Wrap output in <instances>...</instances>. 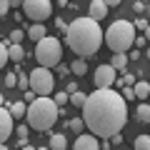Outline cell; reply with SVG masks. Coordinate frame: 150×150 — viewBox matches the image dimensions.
Returning <instances> with one entry per match:
<instances>
[{
	"label": "cell",
	"mask_w": 150,
	"mask_h": 150,
	"mask_svg": "<svg viewBox=\"0 0 150 150\" xmlns=\"http://www.w3.org/2000/svg\"><path fill=\"white\" fill-rule=\"evenodd\" d=\"M135 48H148V38H145V33H143V35H138V38H135Z\"/></svg>",
	"instance_id": "4dcf8cb0"
},
{
	"label": "cell",
	"mask_w": 150,
	"mask_h": 150,
	"mask_svg": "<svg viewBox=\"0 0 150 150\" xmlns=\"http://www.w3.org/2000/svg\"><path fill=\"white\" fill-rule=\"evenodd\" d=\"M53 100L58 103V105H68V103H70V93L68 90H60V93H55Z\"/></svg>",
	"instance_id": "484cf974"
},
{
	"label": "cell",
	"mask_w": 150,
	"mask_h": 150,
	"mask_svg": "<svg viewBox=\"0 0 150 150\" xmlns=\"http://www.w3.org/2000/svg\"><path fill=\"white\" fill-rule=\"evenodd\" d=\"M120 80H123V85H135V75H130V73H125L123 78H120Z\"/></svg>",
	"instance_id": "836d02e7"
},
{
	"label": "cell",
	"mask_w": 150,
	"mask_h": 150,
	"mask_svg": "<svg viewBox=\"0 0 150 150\" xmlns=\"http://www.w3.org/2000/svg\"><path fill=\"white\" fill-rule=\"evenodd\" d=\"M145 8H148V5H145L143 0H135V3H133V10L138 13V15H143V13H145Z\"/></svg>",
	"instance_id": "d6a6232c"
},
{
	"label": "cell",
	"mask_w": 150,
	"mask_h": 150,
	"mask_svg": "<svg viewBox=\"0 0 150 150\" xmlns=\"http://www.w3.org/2000/svg\"><path fill=\"white\" fill-rule=\"evenodd\" d=\"M68 128H70V133L80 135L83 128H85V120H83V118H70V120H68Z\"/></svg>",
	"instance_id": "ffe728a7"
},
{
	"label": "cell",
	"mask_w": 150,
	"mask_h": 150,
	"mask_svg": "<svg viewBox=\"0 0 150 150\" xmlns=\"http://www.w3.org/2000/svg\"><path fill=\"white\" fill-rule=\"evenodd\" d=\"M0 85H3V78H0Z\"/></svg>",
	"instance_id": "f6af8a7d"
},
{
	"label": "cell",
	"mask_w": 150,
	"mask_h": 150,
	"mask_svg": "<svg viewBox=\"0 0 150 150\" xmlns=\"http://www.w3.org/2000/svg\"><path fill=\"white\" fill-rule=\"evenodd\" d=\"M135 38H138V30L130 20H115L110 23V28L105 30V45L112 50V53H128L135 45Z\"/></svg>",
	"instance_id": "277c9868"
},
{
	"label": "cell",
	"mask_w": 150,
	"mask_h": 150,
	"mask_svg": "<svg viewBox=\"0 0 150 150\" xmlns=\"http://www.w3.org/2000/svg\"><path fill=\"white\" fill-rule=\"evenodd\" d=\"M68 73H70V68H68V65H60V63H58V75H63V78H65Z\"/></svg>",
	"instance_id": "d590c367"
},
{
	"label": "cell",
	"mask_w": 150,
	"mask_h": 150,
	"mask_svg": "<svg viewBox=\"0 0 150 150\" xmlns=\"http://www.w3.org/2000/svg\"><path fill=\"white\" fill-rule=\"evenodd\" d=\"M110 140H112V143H115V145H120V143H123V138H120V133H115V135H112Z\"/></svg>",
	"instance_id": "f35d334b"
},
{
	"label": "cell",
	"mask_w": 150,
	"mask_h": 150,
	"mask_svg": "<svg viewBox=\"0 0 150 150\" xmlns=\"http://www.w3.org/2000/svg\"><path fill=\"white\" fill-rule=\"evenodd\" d=\"M25 35L30 38V40H43L45 35H48V30H45V25H40V23H35V25H28V30H25Z\"/></svg>",
	"instance_id": "4fadbf2b"
},
{
	"label": "cell",
	"mask_w": 150,
	"mask_h": 150,
	"mask_svg": "<svg viewBox=\"0 0 150 150\" xmlns=\"http://www.w3.org/2000/svg\"><path fill=\"white\" fill-rule=\"evenodd\" d=\"M133 90H135V98H138V100H148L150 98V83L148 80H135Z\"/></svg>",
	"instance_id": "5bb4252c"
},
{
	"label": "cell",
	"mask_w": 150,
	"mask_h": 150,
	"mask_svg": "<svg viewBox=\"0 0 150 150\" xmlns=\"http://www.w3.org/2000/svg\"><path fill=\"white\" fill-rule=\"evenodd\" d=\"M85 100H88V95L83 90H75V93H70V105H75V108H83L85 105Z\"/></svg>",
	"instance_id": "d6986e66"
},
{
	"label": "cell",
	"mask_w": 150,
	"mask_h": 150,
	"mask_svg": "<svg viewBox=\"0 0 150 150\" xmlns=\"http://www.w3.org/2000/svg\"><path fill=\"white\" fill-rule=\"evenodd\" d=\"M15 133H18V138H28V133H30V125H18Z\"/></svg>",
	"instance_id": "1f68e13d"
},
{
	"label": "cell",
	"mask_w": 150,
	"mask_h": 150,
	"mask_svg": "<svg viewBox=\"0 0 150 150\" xmlns=\"http://www.w3.org/2000/svg\"><path fill=\"white\" fill-rule=\"evenodd\" d=\"M18 88L20 90H28L30 88V75H25L23 70H18Z\"/></svg>",
	"instance_id": "603a6c76"
},
{
	"label": "cell",
	"mask_w": 150,
	"mask_h": 150,
	"mask_svg": "<svg viewBox=\"0 0 150 150\" xmlns=\"http://www.w3.org/2000/svg\"><path fill=\"white\" fill-rule=\"evenodd\" d=\"M0 105H5V98H3V93H0Z\"/></svg>",
	"instance_id": "7bdbcfd3"
},
{
	"label": "cell",
	"mask_w": 150,
	"mask_h": 150,
	"mask_svg": "<svg viewBox=\"0 0 150 150\" xmlns=\"http://www.w3.org/2000/svg\"><path fill=\"white\" fill-rule=\"evenodd\" d=\"M35 60L45 68H55V65L63 60V43L58 38H50L45 35L43 40H38L35 45Z\"/></svg>",
	"instance_id": "5b68a950"
},
{
	"label": "cell",
	"mask_w": 150,
	"mask_h": 150,
	"mask_svg": "<svg viewBox=\"0 0 150 150\" xmlns=\"http://www.w3.org/2000/svg\"><path fill=\"white\" fill-rule=\"evenodd\" d=\"M8 110H10V115L15 120H20V118H25V112H28V103L25 100H15V103H10V105H5Z\"/></svg>",
	"instance_id": "7c38bea8"
},
{
	"label": "cell",
	"mask_w": 150,
	"mask_h": 150,
	"mask_svg": "<svg viewBox=\"0 0 150 150\" xmlns=\"http://www.w3.org/2000/svg\"><path fill=\"white\" fill-rule=\"evenodd\" d=\"M135 115H138L140 123H148V125H150V103H148V100H140V105H138V110H135Z\"/></svg>",
	"instance_id": "e0dca14e"
},
{
	"label": "cell",
	"mask_w": 150,
	"mask_h": 150,
	"mask_svg": "<svg viewBox=\"0 0 150 150\" xmlns=\"http://www.w3.org/2000/svg\"><path fill=\"white\" fill-rule=\"evenodd\" d=\"M48 148H50V150H65V148H68V138H65L63 133H55V135H50V143H48Z\"/></svg>",
	"instance_id": "2e32d148"
},
{
	"label": "cell",
	"mask_w": 150,
	"mask_h": 150,
	"mask_svg": "<svg viewBox=\"0 0 150 150\" xmlns=\"http://www.w3.org/2000/svg\"><path fill=\"white\" fill-rule=\"evenodd\" d=\"M145 53H148V58H150V43H148V50H145Z\"/></svg>",
	"instance_id": "ee69618b"
},
{
	"label": "cell",
	"mask_w": 150,
	"mask_h": 150,
	"mask_svg": "<svg viewBox=\"0 0 150 150\" xmlns=\"http://www.w3.org/2000/svg\"><path fill=\"white\" fill-rule=\"evenodd\" d=\"M13 128H15V118L10 115V110L5 105H0V143H5L10 138Z\"/></svg>",
	"instance_id": "9c48e42d"
},
{
	"label": "cell",
	"mask_w": 150,
	"mask_h": 150,
	"mask_svg": "<svg viewBox=\"0 0 150 150\" xmlns=\"http://www.w3.org/2000/svg\"><path fill=\"white\" fill-rule=\"evenodd\" d=\"M110 65H112L115 70L123 73V70L128 68V53H115V55H112V60H110Z\"/></svg>",
	"instance_id": "ac0fdd59"
},
{
	"label": "cell",
	"mask_w": 150,
	"mask_h": 150,
	"mask_svg": "<svg viewBox=\"0 0 150 150\" xmlns=\"http://www.w3.org/2000/svg\"><path fill=\"white\" fill-rule=\"evenodd\" d=\"M10 13V0H0V18H5Z\"/></svg>",
	"instance_id": "f546056e"
},
{
	"label": "cell",
	"mask_w": 150,
	"mask_h": 150,
	"mask_svg": "<svg viewBox=\"0 0 150 150\" xmlns=\"http://www.w3.org/2000/svg\"><path fill=\"white\" fill-rule=\"evenodd\" d=\"M23 38H25V33H23V30H13L10 38H8V45H10V43H20Z\"/></svg>",
	"instance_id": "83f0119b"
},
{
	"label": "cell",
	"mask_w": 150,
	"mask_h": 150,
	"mask_svg": "<svg viewBox=\"0 0 150 150\" xmlns=\"http://www.w3.org/2000/svg\"><path fill=\"white\" fill-rule=\"evenodd\" d=\"M8 53H10L13 63H23V58H25V48H23L20 43H10L8 45Z\"/></svg>",
	"instance_id": "9a60e30c"
},
{
	"label": "cell",
	"mask_w": 150,
	"mask_h": 150,
	"mask_svg": "<svg viewBox=\"0 0 150 150\" xmlns=\"http://www.w3.org/2000/svg\"><path fill=\"white\" fill-rule=\"evenodd\" d=\"M103 43H105V33L98 25V20L90 18V15L75 18L68 25V30H65V45H68L75 55H80V58L95 55Z\"/></svg>",
	"instance_id": "7a4b0ae2"
},
{
	"label": "cell",
	"mask_w": 150,
	"mask_h": 150,
	"mask_svg": "<svg viewBox=\"0 0 150 150\" xmlns=\"http://www.w3.org/2000/svg\"><path fill=\"white\" fill-rule=\"evenodd\" d=\"M145 38H148V43H150V25L145 28Z\"/></svg>",
	"instance_id": "60d3db41"
},
{
	"label": "cell",
	"mask_w": 150,
	"mask_h": 150,
	"mask_svg": "<svg viewBox=\"0 0 150 150\" xmlns=\"http://www.w3.org/2000/svg\"><path fill=\"white\" fill-rule=\"evenodd\" d=\"M70 70H73L75 75H85V73H88V63H85L83 58H78V60L70 63Z\"/></svg>",
	"instance_id": "44dd1931"
},
{
	"label": "cell",
	"mask_w": 150,
	"mask_h": 150,
	"mask_svg": "<svg viewBox=\"0 0 150 150\" xmlns=\"http://www.w3.org/2000/svg\"><path fill=\"white\" fill-rule=\"evenodd\" d=\"M133 25H135V30H143V33H145V28H148V25H150V20H148V18H145V15H140V18H138V20H135V23H133Z\"/></svg>",
	"instance_id": "4316f807"
},
{
	"label": "cell",
	"mask_w": 150,
	"mask_h": 150,
	"mask_svg": "<svg viewBox=\"0 0 150 150\" xmlns=\"http://www.w3.org/2000/svg\"><path fill=\"white\" fill-rule=\"evenodd\" d=\"M23 13L33 23H43L53 15V3L50 0H23Z\"/></svg>",
	"instance_id": "52a82bcc"
},
{
	"label": "cell",
	"mask_w": 150,
	"mask_h": 150,
	"mask_svg": "<svg viewBox=\"0 0 150 150\" xmlns=\"http://www.w3.org/2000/svg\"><path fill=\"white\" fill-rule=\"evenodd\" d=\"M120 93H123L125 100H135V90H133V85H123V90H120Z\"/></svg>",
	"instance_id": "f1b7e54d"
},
{
	"label": "cell",
	"mask_w": 150,
	"mask_h": 150,
	"mask_svg": "<svg viewBox=\"0 0 150 150\" xmlns=\"http://www.w3.org/2000/svg\"><path fill=\"white\" fill-rule=\"evenodd\" d=\"M65 90H68V93H75V90H80V88H78V83H68V88H65Z\"/></svg>",
	"instance_id": "8d00e7d4"
},
{
	"label": "cell",
	"mask_w": 150,
	"mask_h": 150,
	"mask_svg": "<svg viewBox=\"0 0 150 150\" xmlns=\"http://www.w3.org/2000/svg\"><path fill=\"white\" fill-rule=\"evenodd\" d=\"M133 148H135V150H150V133H148V135H138Z\"/></svg>",
	"instance_id": "7402d4cb"
},
{
	"label": "cell",
	"mask_w": 150,
	"mask_h": 150,
	"mask_svg": "<svg viewBox=\"0 0 150 150\" xmlns=\"http://www.w3.org/2000/svg\"><path fill=\"white\" fill-rule=\"evenodd\" d=\"M30 88L38 95H50L55 88V75L53 68H45V65H38L35 70H30Z\"/></svg>",
	"instance_id": "8992f818"
},
{
	"label": "cell",
	"mask_w": 150,
	"mask_h": 150,
	"mask_svg": "<svg viewBox=\"0 0 150 150\" xmlns=\"http://www.w3.org/2000/svg\"><path fill=\"white\" fill-rule=\"evenodd\" d=\"M58 118H60V105L50 95H38L35 100L28 105V112H25L28 125H30L33 130H38V133H48L55 125Z\"/></svg>",
	"instance_id": "3957f363"
},
{
	"label": "cell",
	"mask_w": 150,
	"mask_h": 150,
	"mask_svg": "<svg viewBox=\"0 0 150 150\" xmlns=\"http://www.w3.org/2000/svg\"><path fill=\"white\" fill-rule=\"evenodd\" d=\"M93 80H95V85H98V88H110V85H115V80H118V70L112 68L110 63L98 65L95 75H93Z\"/></svg>",
	"instance_id": "ba28073f"
},
{
	"label": "cell",
	"mask_w": 150,
	"mask_h": 150,
	"mask_svg": "<svg viewBox=\"0 0 150 150\" xmlns=\"http://www.w3.org/2000/svg\"><path fill=\"white\" fill-rule=\"evenodd\" d=\"M123 93L112 90V88H98L88 95L83 105V120L90 133L98 138H112L115 133L123 130L128 123V105H125Z\"/></svg>",
	"instance_id": "6da1fadb"
},
{
	"label": "cell",
	"mask_w": 150,
	"mask_h": 150,
	"mask_svg": "<svg viewBox=\"0 0 150 150\" xmlns=\"http://www.w3.org/2000/svg\"><path fill=\"white\" fill-rule=\"evenodd\" d=\"M145 18H148V20H150V5L145 8Z\"/></svg>",
	"instance_id": "b9f144b4"
},
{
	"label": "cell",
	"mask_w": 150,
	"mask_h": 150,
	"mask_svg": "<svg viewBox=\"0 0 150 150\" xmlns=\"http://www.w3.org/2000/svg\"><path fill=\"white\" fill-rule=\"evenodd\" d=\"M3 85H8V88H18V70H13V73H8L5 78H3Z\"/></svg>",
	"instance_id": "cb8c5ba5"
},
{
	"label": "cell",
	"mask_w": 150,
	"mask_h": 150,
	"mask_svg": "<svg viewBox=\"0 0 150 150\" xmlns=\"http://www.w3.org/2000/svg\"><path fill=\"white\" fill-rule=\"evenodd\" d=\"M105 3H108V8H118L123 0H105Z\"/></svg>",
	"instance_id": "74e56055"
},
{
	"label": "cell",
	"mask_w": 150,
	"mask_h": 150,
	"mask_svg": "<svg viewBox=\"0 0 150 150\" xmlns=\"http://www.w3.org/2000/svg\"><path fill=\"white\" fill-rule=\"evenodd\" d=\"M8 60H10V53H8V43H0V70L5 68Z\"/></svg>",
	"instance_id": "d4e9b609"
},
{
	"label": "cell",
	"mask_w": 150,
	"mask_h": 150,
	"mask_svg": "<svg viewBox=\"0 0 150 150\" xmlns=\"http://www.w3.org/2000/svg\"><path fill=\"white\" fill-rule=\"evenodd\" d=\"M15 5H23V0H10V8H15Z\"/></svg>",
	"instance_id": "ab89813d"
},
{
	"label": "cell",
	"mask_w": 150,
	"mask_h": 150,
	"mask_svg": "<svg viewBox=\"0 0 150 150\" xmlns=\"http://www.w3.org/2000/svg\"><path fill=\"white\" fill-rule=\"evenodd\" d=\"M73 148L75 150H98L100 148V140H98L95 133H80L78 138H75Z\"/></svg>",
	"instance_id": "30bf717a"
},
{
	"label": "cell",
	"mask_w": 150,
	"mask_h": 150,
	"mask_svg": "<svg viewBox=\"0 0 150 150\" xmlns=\"http://www.w3.org/2000/svg\"><path fill=\"white\" fill-rule=\"evenodd\" d=\"M108 10H110V8H108V3H105V0H90V5H88V15H90V18H95L98 23L108 18Z\"/></svg>",
	"instance_id": "8fae6325"
},
{
	"label": "cell",
	"mask_w": 150,
	"mask_h": 150,
	"mask_svg": "<svg viewBox=\"0 0 150 150\" xmlns=\"http://www.w3.org/2000/svg\"><path fill=\"white\" fill-rule=\"evenodd\" d=\"M55 28H58V30H63V33H65V30H68V23H65L63 18H55Z\"/></svg>",
	"instance_id": "e575fe53"
}]
</instances>
